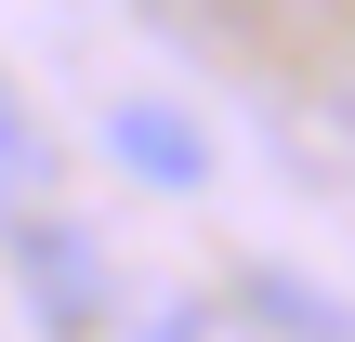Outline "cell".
I'll return each instance as SVG.
<instances>
[{
  "mask_svg": "<svg viewBox=\"0 0 355 342\" xmlns=\"http://www.w3.org/2000/svg\"><path fill=\"white\" fill-rule=\"evenodd\" d=\"M40 185H53V145H40V119H26V105L0 92V237H13V224L40 211Z\"/></svg>",
  "mask_w": 355,
  "mask_h": 342,
  "instance_id": "obj_3",
  "label": "cell"
},
{
  "mask_svg": "<svg viewBox=\"0 0 355 342\" xmlns=\"http://www.w3.org/2000/svg\"><path fill=\"white\" fill-rule=\"evenodd\" d=\"M105 158H132L145 185H211V132L198 119H171V105H105Z\"/></svg>",
  "mask_w": 355,
  "mask_h": 342,
  "instance_id": "obj_2",
  "label": "cell"
},
{
  "mask_svg": "<svg viewBox=\"0 0 355 342\" xmlns=\"http://www.w3.org/2000/svg\"><path fill=\"white\" fill-rule=\"evenodd\" d=\"M13 290H26L40 330H92L105 316V237L66 224V211H26L13 224Z\"/></svg>",
  "mask_w": 355,
  "mask_h": 342,
  "instance_id": "obj_1",
  "label": "cell"
},
{
  "mask_svg": "<svg viewBox=\"0 0 355 342\" xmlns=\"http://www.w3.org/2000/svg\"><path fill=\"white\" fill-rule=\"evenodd\" d=\"M329 105L355 119V26H343V53H329Z\"/></svg>",
  "mask_w": 355,
  "mask_h": 342,
  "instance_id": "obj_4",
  "label": "cell"
}]
</instances>
